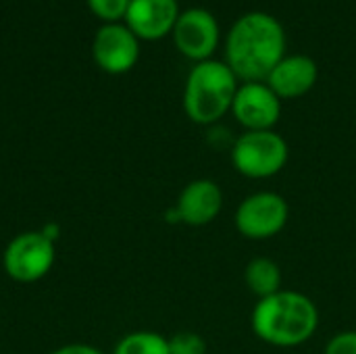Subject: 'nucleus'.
I'll list each match as a JSON object with an SVG mask.
<instances>
[{
    "instance_id": "1",
    "label": "nucleus",
    "mask_w": 356,
    "mask_h": 354,
    "mask_svg": "<svg viewBox=\"0 0 356 354\" xmlns=\"http://www.w3.org/2000/svg\"><path fill=\"white\" fill-rule=\"evenodd\" d=\"M286 56V29L265 10L244 13L227 31L225 63L242 81H265Z\"/></svg>"
},
{
    "instance_id": "2",
    "label": "nucleus",
    "mask_w": 356,
    "mask_h": 354,
    "mask_svg": "<svg viewBox=\"0 0 356 354\" xmlns=\"http://www.w3.org/2000/svg\"><path fill=\"white\" fill-rule=\"evenodd\" d=\"M250 323L254 336L265 344L294 348L315 336L319 328V311L307 294L280 290L257 303Z\"/></svg>"
},
{
    "instance_id": "3",
    "label": "nucleus",
    "mask_w": 356,
    "mask_h": 354,
    "mask_svg": "<svg viewBox=\"0 0 356 354\" xmlns=\"http://www.w3.org/2000/svg\"><path fill=\"white\" fill-rule=\"evenodd\" d=\"M240 79L223 61H200L192 67L184 88V111L198 125H215L232 111Z\"/></svg>"
},
{
    "instance_id": "5",
    "label": "nucleus",
    "mask_w": 356,
    "mask_h": 354,
    "mask_svg": "<svg viewBox=\"0 0 356 354\" xmlns=\"http://www.w3.org/2000/svg\"><path fill=\"white\" fill-rule=\"evenodd\" d=\"M290 221L288 200L271 190L254 192L246 196L234 217L236 230L248 240H269L275 238Z\"/></svg>"
},
{
    "instance_id": "19",
    "label": "nucleus",
    "mask_w": 356,
    "mask_h": 354,
    "mask_svg": "<svg viewBox=\"0 0 356 354\" xmlns=\"http://www.w3.org/2000/svg\"><path fill=\"white\" fill-rule=\"evenodd\" d=\"M48 240H52L54 244H56V240H58V234H60V227H58V223H50V225H46V227H42L40 230Z\"/></svg>"
},
{
    "instance_id": "4",
    "label": "nucleus",
    "mask_w": 356,
    "mask_h": 354,
    "mask_svg": "<svg viewBox=\"0 0 356 354\" xmlns=\"http://www.w3.org/2000/svg\"><path fill=\"white\" fill-rule=\"evenodd\" d=\"M290 159V146L275 129L244 131L232 144V165L248 179L277 175Z\"/></svg>"
},
{
    "instance_id": "15",
    "label": "nucleus",
    "mask_w": 356,
    "mask_h": 354,
    "mask_svg": "<svg viewBox=\"0 0 356 354\" xmlns=\"http://www.w3.org/2000/svg\"><path fill=\"white\" fill-rule=\"evenodd\" d=\"M169 354H207V342L196 332H177L169 338Z\"/></svg>"
},
{
    "instance_id": "7",
    "label": "nucleus",
    "mask_w": 356,
    "mask_h": 354,
    "mask_svg": "<svg viewBox=\"0 0 356 354\" xmlns=\"http://www.w3.org/2000/svg\"><path fill=\"white\" fill-rule=\"evenodd\" d=\"M92 58L104 73H127L140 58V38L125 23H104L94 35Z\"/></svg>"
},
{
    "instance_id": "8",
    "label": "nucleus",
    "mask_w": 356,
    "mask_h": 354,
    "mask_svg": "<svg viewBox=\"0 0 356 354\" xmlns=\"http://www.w3.org/2000/svg\"><path fill=\"white\" fill-rule=\"evenodd\" d=\"M232 113L246 131L273 129L282 115V98L267 86V81H242Z\"/></svg>"
},
{
    "instance_id": "12",
    "label": "nucleus",
    "mask_w": 356,
    "mask_h": 354,
    "mask_svg": "<svg viewBox=\"0 0 356 354\" xmlns=\"http://www.w3.org/2000/svg\"><path fill=\"white\" fill-rule=\"evenodd\" d=\"M319 77L317 63L307 54H286L265 79L280 98H300L313 90Z\"/></svg>"
},
{
    "instance_id": "6",
    "label": "nucleus",
    "mask_w": 356,
    "mask_h": 354,
    "mask_svg": "<svg viewBox=\"0 0 356 354\" xmlns=\"http://www.w3.org/2000/svg\"><path fill=\"white\" fill-rule=\"evenodd\" d=\"M54 242L42 232H23L15 236L2 255V267L13 282L33 284L48 275L54 265Z\"/></svg>"
},
{
    "instance_id": "14",
    "label": "nucleus",
    "mask_w": 356,
    "mask_h": 354,
    "mask_svg": "<svg viewBox=\"0 0 356 354\" xmlns=\"http://www.w3.org/2000/svg\"><path fill=\"white\" fill-rule=\"evenodd\" d=\"M113 354H169V338L148 330L131 332L117 342Z\"/></svg>"
},
{
    "instance_id": "11",
    "label": "nucleus",
    "mask_w": 356,
    "mask_h": 354,
    "mask_svg": "<svg viewBox=\"0 0 356 354\" xmlns=\"http://www.w3.org/2000/svg\"><path fill=\"white\" fill-rule=\"evenodd\" d=\"M177 17V0H129L125 25L140 40H159L173 31Z\"/></svg>"
},
{
    "instance_id": "16",
    "label": "nucleus",
    "mask_w": 356,
    "mask_h": 354,
    "mask_svg": "<svg viewBox=\"0 0 356 354\" xmlns=\"http://www.w3.org/2000/svg\"><path fill=\"white\" fill-rule=\"evenodd\" d=\"M129 0H88V8L104 23H119L125 19Z\"/></svg>"
},
{
    "instance_id": "17",
    "label": "nucleus",
    "mask_w": 356,
    "mask_h": 354,
    "mask_svg": "<svg viewBox=\"0 0 356 354\" xmlns=\"http://www.w3.org/2000/svg\"><path fill=\"white\" fill-rule=\"evenodd\" d=\"M323 354H356V330H348V332H340L336 334Z\"/></svg>"
},
{
    "instance_id": "9",
    "label": "nucleus",
    "mask_w": 356,
    "mask_h": 354,
    "mask_svg": "<svg viewBox=\"0 0 356 354\" xmlns=\"http://www.w3.org/2000/svg\"><path fill=\"white\" fill-rule=\"evenodd\" d=\"M173 40L177 50L192 61H207L219 44V23L215 15L202 6H192L179 13Z\"/></svg>"
},
{
    "instance_id": "10",
    "label": "nucleus",
    "mask_w": 356,
    "mask_h": 354,
    "mask_svg": "<svg viewBox=\"0 0 356 354\" xmlns=\"http://www.w3.org/2000/svg\"><path fill=\"white\" fill-rule=\"evenodd\" d=\"M223 209V190L213 179H194L186 184L179 192L175 209L169 211L167 219L171 223H184L192 227H202L213 223Z\"/></svg>"
},
{
    "instance_id": "13",
    "label": "nucleus",
    "mask_w": 356,
    "mask_h": 354,
    "mask_svg": "<svg viewBox=\"0 0 356 354\" xmlns=\"http://www.w3.org/2000/svg\"><path fill=\"white\" fill-rule=\"evenodd\" d=\"M244 282H246L248 290L259 300L284 290L282 288V269L273 259H267V257H257L246 265Z\"/></svg>"
},
{
    "instance_id": "18",
    "label": "nucleus",
    "mask_w": 356,
    "mask_h": 354,
    "mask_svg": "<svg viewBox=\"0 0 356 354\" xmlns=\"http://www.w3.org/2000/svg\"><path fill=\"white\" fill-rule=\"evenodd\" d=\"M50 354H104L100 348L96 346H90V344H67V346H60L56 351H52Z\"/></svg>"
}]
</instances>
